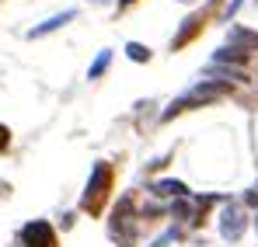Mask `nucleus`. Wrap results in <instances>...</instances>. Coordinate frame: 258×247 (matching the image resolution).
Segmentation results:
<instances>
[{"label":"nucleus","mask_w":258,"mask_h":247,"mask_svg":"<svg viewBox=\"0 0 258 247\" xmlns=\"http://www.w3.org/2000/svg\"><path fill=\"white\" fill-rule=\"evenodd\" d=\"M112 181H115L112 164L98 160V164L91 167L87 188H84V195H81V209H84V212H91V216H98V212L105 209V202H108V195H112Z\"/></svg>","instance_id":"obj_1"},{"label":"nucleus","mask_w":258,"mask_h":247,"mask_svg":"<svg viewBox=\"0 0 258 247\" xmlns=\"http://www.w3.org/2000/svg\"><path fill=\"white\" fill-rule=\"evenodd\" d=\"M133 199H119V206H115V212H112V237H115V244L119 247H133V240H136V230H133Z\"/></svg>","instance_id":"obj_2"},{"label":"nucleus","mask_w":258,"mask_h":247,"mask_svg":"<svg viewBox=\"0 0 258 247\" xmlns=\"http://www.w3.org/2000/svg\"><path fill=\"white\" fill-rule=\"evenodd\" d=\"M21 244L25 247H59V240H56V230L45 219H32L21 230Z\"/></svg>","instance_id":"obj_3"},{"label":"nucleus","mask_w":258,"mask_h":247,"mask_svg":"<svg viewBox=\"0 0 258 247\" xmlns=\"http://www.w3.org/2000/svg\"><path fill=\"white\" fill-rule=\"evenodd\" d=\"M241 233H244V212L237 206H227L220 216V237L234 244V240H241Z\"/></svg>","instance_id":"obj_4"},{"label":"nucleus","mask_w":258,"mask_h":247,"mask_svg":"<svg viewBox=\"0 0 258 247\" xmlns=\"http://www.w3.org/2000/svg\"><path fill=\"white\" fill-rule=\"evenodd\" d=\"M203 28H206V14H188V18L181 21L178 35L171 39V49H174V52H178V49H185V45H188V42L196 39V35H199Z\"/></svg>","instance_id":"obj_5"},{"label":"nucleus","mask_w":258,"mask_h":247,"mask_svg":"<svg viewBox=\"0 0 258 247\" xmlns=\"http://www.w3.org/2000/svg\"><path fill=\"white\" fill-rule=\"evenodd\" d=\"M77 18V11H63V14H52L49 21H42V25H35L32 32H28V39H42V35H49V32H56V28H63L67 21H74Z\"/></svg>","instance_id":"obj_6"},{"label":"nucleus","mask_w":258,"mask_h":247,"mask_svg":"<svg viewBox=\"0 0 258 247\" xmlns=\"http://www.w3.org/2000/svg\"><path fill=\"white\" fill-rule=\"evenodd\" d=\"M150 192H154L157 199H185V195H188V188H185L181 181H174V178L154 181V185H150Z\"/></svg>","instance_id":"obj_7"},{"label":"nucleus","mask_w":258,"mask_h":247,"mask_svg":"<svg viewBox=\"0 0 258 247\" xmlns=\"http://www.w3.org/2000/svg\"><path fill=\"white\" fill-rule=\"evenodd\" d=\"M230 45H234V49H241V52L258 49V32H248V28L234 25V28H230Z\"/></svg>","instance_id":"obj_8"},{"label":"nucleus","mask_w":258,"mask_h":247,"mask_svg":"<svg viewBox=\"0 0 258 247\" xmlns=\"http://www.w3.org/2000/svg\"><path fill=\"white\" fill-rule=\"evenodd\" d=\"M244 59H248V52H241V49H234V45H227V49H216L213 63H234V66H244Z\"/></svg>","instance_id":"obj_9"},{"label":"nucleus","mask_w":258,"mask_h":247,"mask_svg":"<svg viewBox=\"0 0 258 247\" xmlns=\"http://www.w3.org/2000/svg\"><path fill=\"white\" fill-rule=\"evenodd\" d=\"M108 63H112V49H101L98 56H94V63H91V70H87V77L91 80H98L105 70H108Z\"/></svg>","instance_id":"obj_10"},{"label":"nucleus","mask_w":258,"mask_h":247,"mask_svg":"<svg viewBox=\"0 0 258 247\" xmlns=\"http://www.w3.org/2000/svg\"><path fill=\"white\" fill-rule=\"evenodd\" d=\"M126 56L133 63H150V49L143 45V42H129L126 45Z\"/></svg>","instance_id":"obj_11"},{"label":"nucleus","mask_w":258,"mask_h":247,"mask_svg":"<svg viewBox=\"0 0 258 247\" xmlns=\"http://www.w3.org/2000/svg\"><path fill=\"white\" fill-rule=\"evenodd\" d=\"M171 216L174 219H188V216H192V206H188L185 199H174L171 202Z\"/></svg>","instance_id":"obj_12"},{"label":"nucleus","mask_w":258,"mask_h":247,"mask_svg":"<svg viewBox=\"0 0 258 247\" xmlns=\"http://www.w3.org/2000/svg\"><path fill=\"white\" fill-rule=\"evenodd\" d=\"M174 237H178V230H168V233H164V237H157V240H154V244L150 247H168L174 240Z\"/></svg>","instance_id":"obj_13"},{"label":"nucleus","mask_w":258,"mask_h":247,"mask_svg":"<svg viewBox=\"0 0 258 247\" xmlns=\"http://www.w3.org/2000/svg\"><path fill=\"white\" fill-rule=\"evenodd\" d=\"M7 146H11V129H7V125L0 122V153H4Z\"/></svg>","instance_id":"obj_14"},{"label":"nucleus","mask_w":258,"mask_h":247,"mask_svg":"<svg viewBox=\"0 0 258 247\" xmlns=\"http://www.w3.org/2000/svg\"><path fill=\"white\" fill-rule=\"evenodd\" d=\"M244 202H248V206H258V188H251V192L244 195Z\"/></svg>","instance_id":"obj_15"},{"label":"nucleus","mask_w":258,"mask_h":247,"mask_svg":"<svg viewBox=\"0 0 258 247\" xmlns=\"http://www.w3.org/2000/svg\"><path fill=\"white\" fill-rule=\"evenodd\" d=\"M136 0H119V11H126V7H133Z\"/></svg>","instance_id":"obj_16"},{"label":"nucleus","mask_w":258,"mask_h":247,"mask_svg":"<svg viewBox=\"0 0 258 247\" xmlns=\"http://www.w3.org/2000/svg\"><path fill=\"white\" fill-rule=\"evenodd\" d=\"M181 4H192V0H181Z\"/></svg>","instance_id":"obj_17"}]
</instances>
